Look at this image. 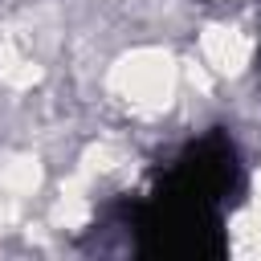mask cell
Returning a JSON list of instances; mask_svg holds the SVG:
<instances>
[{"mask_svg":"<svg viewBox=\"0 0 261 261\" xmlns=\"http://www.w3.org/2000/svg\"><path fill=\"white\" fill-rule=\"evenodd\" d=\"M179 86H184V65H175V57L163 49H130L106 73L110 98L139 118L163 114L175 102Z\"/></svg>","mask_w":261,"mask_h":261,"instance_id":"6da1fadb","label":"cell"},{"mask_svg":"<svg viewBox=\"0 0 261 261\" xmlns=\"http://www.w3.org/2000/svg\"><path fill=\"white\" fill-rule=\"evenodd\" d=\"M196 57H200L196 65L208 77H237L253 57V41L245 29H237L228 20H212L196 41Z\"/></svg>","mask_w":261,"mask_h":261,"instance_id":"7a4b0ae2","label":"cell"},{"mask_svg":"<svg viewBox=\"0 0 261 261\" xmlns=\"http://www.w3.org/2000/svg\"><path fill=\"white\" fill-rule=\"evenodd\" d=\"M37 188H41V163L33 155H8L0 163V200L4 204H20Z\"/></svg>","mask_w":261,"mask_h":261,"instance_id":"3957f363","label":"cell"}]
</instances>
